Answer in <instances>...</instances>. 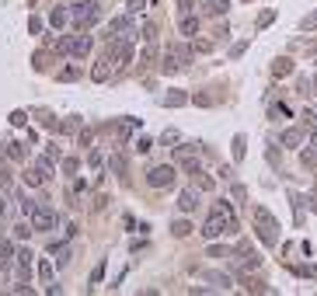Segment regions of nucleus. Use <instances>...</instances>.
Returning <instances> with one entry per match:
<instances>
[{"instance_id":"f257e3e1","label":"nucleus","mask_w":317,"mask_h":296,"mask_svg":"<svg viewBox=\"0 0 317 296\" xmlns=\"http://www.w3.org/2000/svg\"><path fill=\"white\" fill-rule=\"evenodd\" d=\"M98 18H101V4L98 0H80V4L70 7V25L77 32H87L91 25H98Z\"/></svg>"},{"instance_id":"f03ea898","label":"nucleus","mask_w":317,"mask_h":296,"mask_svg":"<svg viewBox=\"0 0 317 296\" xmlns=\"http://www.w3.org/2000/svg\"><path fill=\"white\" fill-rule=\"evenodd\" d=\"M192 56H195V49H188L185 42H171L167 46V53H164V74H178L181 67H188L192 63Z\"/></svg>"},{"instance_id":"7ed1b4c3","label":"nucleus","mask_w":317,"mask_h":296,"mask_svg":"<svg viewBox=\"0 0 317 296\" xmlns=\"http://www.w3.org/2000/svg\"><path fill=\"white\" fill-rule=\"evenodd\" d=\"M254 230H258V240H265L268 247H275L279 244V223H275V216L268 213V209H254Z\"/></svg>"},{"instance_id":"20e7f679","label":"nucleus","mask_w":317,"mask_h":296,"mask_svg":"<svg viewBox=\"0 0 317 296\" xmlns=\"http://www.w3.org/2000/svg\"><path fill=\"white\" fill-rule=\"evenodd\" d=\"M91 35H63L60 42H56V53H63V56H74V60H84L87 53H91Z\"/></svg>"},{"instance_id":"39448f33","label":"nucleus","mask_w":317,"mask_h":296,"mask_svg":"<svg viewBox=\"0 0 317 296\" xmlns=\"http://www.w3.org/2000/svg\"><path fill=\"white\" fill-rule=\"evenodd\" d=\"M147 181H150L154 188H171V185H174V167H171V164H160V167H150Z\"/></svg>"},{"instance_id":"423d86ee","label":"nucleus","mask_w":317,"mask_h":296,"mask_svg":"<svg viewBox=\"0 0 317 296\" xmlns=\"http://www.w3.org/2000/svg\"><path fill=\"white\" fill-rule=\"evenodd\" d=\"M136 35V25H133V18L126 14V18H115L112 25H108V39H133Z\"/></svg>"},{"instance_id":"0eeeda50","label":"nucleus","mask_w":317,"mask_h":296,"mask_svg":"<svg viewBox=\"0 0 317 296\" xmlns=\"http://www.w3.org/2000/svg\"><path fill=\"white\" fill-rule=\"evenodd\" d=\"M32 226H35V230H53V226H56V213H53L49 206H35Z\"/></svg>"},{"instance_id":"6e6552de","label":"nucleus","mask_w":317,"mask_h":296,"mask_svg":"<svg viewBox=\"0 0 317 296\" xmlns=\"http://www.w3.org/2000/svg\"><path fill=\"white\" fill-rule=\"evenodd\" d=\"M303 140H307V133H303L300 126H293V129H286V133L279 136V143H282L286 150H296L300 143H303Z\"/></svg>"},{"instance_id":"1a4fd4ad","label":"nucleus","mask_w":317,"mask_h":296,"mask_svg":"<svg viewBox=\"0 0 317 296\" xmlns=\"http://www.w3.org/2000/svg\"><path fill=\"white\" fill-rule=\"evenodd\" d=\"M178 28H181V35H185V39H195V35H199V18H195V14L188 11V14H181Z\"/></svg>"},{"instance_id":"9d476101","label":"nucleus","mask_w":317,"mask_h":296,"mask_svg":"<svg viewBox=\"0 0 317 296\" xmlns=\"http://www.w3.org/2000/svg\"><path fill=\"white\" fill-rule=\"evenodd\" d=\"M195 206H199V188H185V192L178 195V209H181V213H192Z\"/></svg>"},{"instance_id":"9b49d317","label":"nucleus","mask_w":317,"mask_h":296,"mask_svg":"<svg viewBox=\"0 0 317 296\" xmlns=\"http://www.w3.org/2000/svg\"><path fill=\"white\" fill-rule=\"evenodd\" d=\"M91 77H94L98 84H105V80L112 77V56H105V60H98V63H94V70H91Z\"/></svg>"},{"instance_id":"f8f14e48","label":"nucleus","mask_w":317,"mask_h":296,"mask_svg":"<svg viewBox=\"0 0 317 296\" xmlns=\"http://www.w3.org/2000/svg\"><path fill=\"white\" fill-rule=\"evenodd\" d=\"M25 181H28L32 188H39V185H46V181H49V174L35 164V167H28V171H25Z\"/></svg>"},{"instance_id":"ddd939ff","label":"nucleus","mask_w":317,"mask_h":296,"mask_svg":"<svg viewBox=\"0 0 317 296\" xmlns=\"http://www.w3.org/2000/svg\"><path fill=\"white\" fill-rule=\"evenodd\" d=\"M272 74L275 77H289L293 74V60H289V56H279V60L272 63Z\"/></svg>"},{"instance_id":"4468645a","label":"nucleus","mask_w":317,"mask_h":296,"mask_svg":"<svg viewBox=\"0 0 317 296\" xmlns=\"http://www.w3.org/2000/svg\"><path fill=\"white\" fill-rule=\"evenodd\" d=\"M67 21H70V11H67V7H56V11L49 14V25H53V28H67Z\"/></svg>"},{"instance_id":"2eb2a0df","label":"nucleus","mask_w":317,"mask_h":296,"mask_svg":"<svg viewBox=\"0 0 317 296\" xmlns=\"http://www.w3.org/2000/svg\"><path fill=\"white\" fill-rule=\"evenodd\" d=\"M206 279H209L213 286H220V289H230V286H234V279H230L227 272H206Z\"/></svg>"},{"instance_id":"dca6fc26","label":"nucleus","mask_w":317,"mask_h":296,"mask_svg":"<svg viewBox=\"0 0 317 296\" xmlns=\"http://www.w3.org/2000/svg\"><path fill=\"white\" fill-rule=\"evenodd\" d=\"M185 101H188L185 91H171V94H164V105H167V108H178V105H185Z\"/></svg>"},{"instance_id":"f3484780","label":"nucleus","mask_w":317,"mask_h":296,"mask_svg":"<svg viewBox=\"0 0 317 296\" xmlns=\"http://www.w3.org/2000/svg\"><path fill=\"white\" fill-rule=\"evenodd\" d=\"M293 275H303V279H317V265H289Z\"/></svg>"},{"instance_id":"a211bd4d","label":"nucleus","mask_w":317,"mask_h":296,"mask_svg":"<svg viewBox=\"0 0 317 296\" xmlns=\"http://www.w3.org/2000/svg\"><path fill=\"white\" fill-rule=\"evenodd\" d=\"M171 233H174V237H188V233H192V223L188 220H174L171 223Z\"/></svg>"},{"instance_id":"6ab92c4d","label":"nucleus","mask_w":317,"mask_h":296,"mask_svg":"<svg viewBox=\"0 0 317 296\" xmlns=\"http://www.w3.org/2000/svg\"><path fill=\"white\" fill-rule=\"evenodd\" d=\"M108 167H112V171H115V174L122 178V174H126V157H122V153H115V157L108 160Z\"/></svg>"},{"instance_id":"aec40b11","label":"nucleus","mask_w":317,"mask_h":296,"mask_svg":"<svg viewBox=\"0 0 317 296\" xmlns=\"http://www.w3.org/2000/svg\"><path fill=\"white\" fill-rule=\"evenodd\" d=\"M11 254H14V247H11L7 240H0V268H7V265H11Z\"/></svg>"},{"instance_id":"412c9836","label":"nucleus","mask_w":317,"mask_h":296,"mask_svg":"<svg viewBox=\"0 0 317 296\" xmlns=\"http://www.w3.org/2000/svg\"><path fill=\"white\" fill-rule=\"evenodd\" d=\"M300 160H303V167H317V147L314 150H303Z\"/></svg>"},{"instance_id":"4be33fe9","label":"nucleus","mask_w":317,"mask_h":296,"mask_svg":"<svg viewBox=\"0 0 317 296\" xmlns=\"http://www.w3.org/2000/svg\"><path fill=\"white\" fill-rule=\"evenodd\" d=\"M7 157H11V160H21V157H25V147H21V143H7Z\"/></svg>"},{"instance_id":"5701e85b","label":"nucleus","mask_w":317,"mask_h":296,"mask_svg":"<svg viewBox=\"0 0 317 296\" xmlns=\"http://www.w3.org/2000/svg\"><path fill=\"white\" fill-rule=\"evenodd\" d=\"M39 279H42V282H53V265H49V261L39 265Z\"/></svg>"},{"instance_id":"b1692460","label":"nucleus","mask_w":317,"mask_h":296,"mask_svg":"<svg viewBox=\"0 0 317 296\" xmlns=\"http://www.w3.org/2000/svg\"><path fill=\"white\" fill-rule=\"evenodd\" d=\"M300 28H303V32H314V28H317V11H314V14H307V18L300 21Z\"/></svg>"},{"instance_id":"393cba45","label":"nucleus","mask_w":317,"mask_h":296,"mask_svg":"<svg viewBox=\"0 0 317 296\" xmlns=\"http://www.w3.org/2000/svg\"><path fill=\"white\" fill-rule=\"evenodd\" d=\"M143 39H147V42H154V39H157V25H154V21H147V25H143Z\"/></svg>"},{"instance_id":"a878e982","label":"nucleus","mask_w":317,"mask_h":296,"mask_svg":"<svg viewBox=\"0 0 317 296\" xmlns=\"http://www.w3.org/2000/svg\"><path fill=\"white\" fill-rule=\"evenodd\" d=\"M195 53H213V42L209 39H195Z\"/></svg>"},{"instance_id":"bb28decb","label":"nucleus","mask_w":317,"mask_h":296,"mask_svg":"<svg viewBox=\"0 0 317 296\" xmlns=\"http://www.w3.org/2000/svg\"><path fill=\"white\" fill-rule=\"evenodd\" d=\"M101 279H105V261H101V265H98V268H94V272H91V286H98V282H101Z\"/></svg>"},{"instance_id":"cd10ccee","label":"nucleus","mask_w":317,"mask_h":296,"mask_svg":"<svg viewBox=\"0 0 317 296\" xmlns=\"http://www.w3.org/2000/svg\"><path fill=\"white\" fill-rule=\"evenodd\" d=\"M77 77H80L77 67H67V70H60V80H77Z\"/></svg>"},{"instance_id":"c85d7f7f","label":"nucleus","mask_w":317,"mask_h":296,"mask_svg":"<svg viewBox=\"0 0 317 296\" xmlns=\"http://www.w3.org/2000/svg\"><path fill=\"white\" fill-rule=\"evenodd\" d=\"M275 21V11H265L261 18H258V28H265V25H272Z\"/></svg>"},{"instance_id":"c756f323","label":"nucleus","mask_w":317,"mask_h":296,"mask_svg":"<svg viewBox=\"0 0 317 296\" xmlns=\"http://www.w3.org/2000/svg\"><path fill=\"white\" fill-rule=\"evenodd\" d=\"M160 143H164V147H171V143H178V133H174V129H167V133L160 136Z\"/></svg>"},{"instance_id":"7c9ffc66","label":"nucleus","mask_w":317,"mask_h":296,"mask_svg":"<svg viewBox=\"0 0 317 296\" xmlns=\"http://www.w3.org/2000/svg\"><path fill=\"white\" fill-rule=\"evenodd\" d=\"M32 230H35V226H32V223H18V226H14V233H18V237H28V233H32Z\"/></svg>"},{"instance_id":"2f4dec72","label":"nucleus","mask_w":317,"mask_h":296,"mask_svg":"<svg viewBox=\"0 0 317 296\" xmlns=\"http://www.w3.org/2000/svg\"><path fill=\"white\" fill-rule=\"evenodd\" d=\"M77 167H80V164H77V157H67V160H63V171H67V174H74Z\"/></svg>"},{"instance_id":"473e14b6","label":"nucleus","mask_w":317,"mask_h":296,"mask_svg":"<svg viewBox=\"0 0 317 296\" xmlns=\"http://www.w3.org/2000/svg\"><path fill=\"white\" fill-rule=\"evenodd\" d=\"M192 101H195V105H202V108H209V105H213V98H209V94H195Z\"/></svg>"},{"instance_id":"72a5a7b5","label":"nucleus","mask_w":317,"mask_h":296,"mask_svg":"<svg viewBox=\"0 0 317 296\" xmlns=\"http://www.w3.org/2000/svg\"><path fill=\"white\" fill-rule=\"evenodd\" d=\"M147 7V0H129V14H140Z\"/></svg>"},{"instance_id":"f704fd0d","label":"nucleus","mask_w":317,"mask_h":296,"mask_svg":"<svg viewBox=\"0 0 317 296\" xmlns=\"http://www.w3.org/2000/svg\"><path fill=\"white\" fill-rule=\"evenodd\" d=\"M7 188H11V174L0 167V192H7Z\"/></svg>"},{"instance_id":"c9c22d12","label":"nucleus","mask_w":317,"mask_h":296,"mask_svg":"<svg viewBox=\"0 0 317 296\" xmlns=\"http://www.w3.org/2000/svg\"><path fill=\"white\" fill-rule=\"evenodd\" d=\"M11 122H14V126H25L28 119H25V112H11Z\"/></svg>"},{"instance_id":"e433bc0d","label":"nucleus","mask_w":317,"mask_h":296,"mask_svg":"<svg viewBox=\"0 0 317 296\" xmlns=\"http://www.w3.org/2000/svg\"><path fill=\"white\" fill-rule=\"evenodd\" d=\"M195 188H199V192H209V188H213V178H199V185H195Z\"/></svg>"},{"instance_id":"4c0bfd02","label":"nucleus","mask_w":317,"mask_h":296,"mask_svg":"<svg viewBox=\"0 0 317 296\" xmlns=\"http://www.w3.org/2000/svg\"><path fill=\"white\" fill-rule=\"evenodd\" d=\"M234 153H237V157H244V136H237V140H234Z\"/></svg>"},{"instance_id":"58836bf2","label":"nucleus","mask_w":317,"mask_h":296,"mask_svg":"<svg viewBox=\"0 0 317 296\" xmlns=\"http://www.w3.org/2000/svg\"><path fill=\"white\" fill-rule=\"evenodd\" d=\"M310 209H314V213H317V188H314V192H310Z\"/></svg>"},{"instance_id":"ea45409f","label":"nucleus","mask_w":317,"mask_h":296,"mask_svg":"<svg viewBox=\"0 0 317 296\" xmlns=\"http://www.w3.org/2000/svg\"><path fill=\"white\" fill-rule=\"evenodd\" d=\"M314 147H317V133H314Z\"/></svg>"},{"instance_id":"a19ab883","label":"nucleus","mask_w":317,"mask_h":296,"mask_svg":"<svg viewBox=\"0 0 317 296\" xmlns=\"http://www.w3.org/2000/svg\"><path fill=\"white\" fill-rule=\"evenodd\" d=\"M314 119H317V108H314Z\"/></svg>"}]
</instances>
